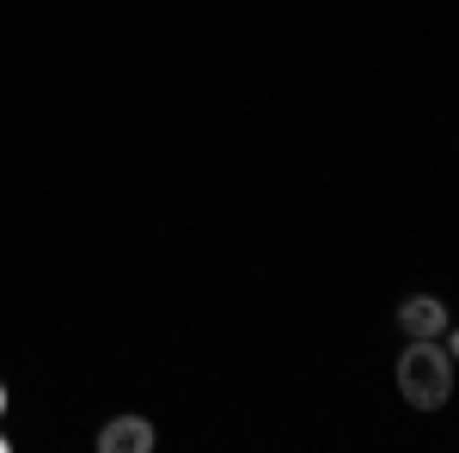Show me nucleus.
I'll return each mask as SVG.
<instances>
[{
  "label": "nucleus",
  "mask_w": 459,
  "mask_h": 453,
  "mask_svg": "<svg viewBox=\"0 0 459 453\" xmlns=\"http://www.w3.org/2000/svg\"><path fill=\"white\" fill-rule=\"evenodd\" d=\"M398 392L417 411H441L454 398V355L441 349V337H411V349L398 355Z\"/></svg>",
  "instance_id": "obj_1"
},
{
  "label": "nucleus",
  "mask_w": 459,
  "mask_h": 453,
  "mask_svg": "<svg viewBox=\"0 0 459 453\" xmlns=\"http://www.w3.org/2000/svg\"><path fill=\"white\" fill-rule=\"evenodd\" d=\"M153 423L147 417H110L99 429V453H153Z\"/></svg>",
  "instance_id": "obj_2"
},
{
  "label": "nucleus",
  "mask_w": 459,
  "mask_h": 453,
  "mask_svg": "<svg viewBox=\"0 0 459 453\" xmlns=\"http://www.w3.org/2000/svg\"><path fill=\"white\" fill-rule=\"evenodd\" d=\"M398 331H404V337H447V307H441L435 294H411V301L398 307Z\"/></svg>",
  "instance_id": "obj_3"
},
{
  "label": "nucleus",
  "mask_w": 459,
  "mask_h": 453,
  "mask_svg": "<svg viewBox=\"0 0 459 453\" xmlns=\"http://www.w3.org/2000/svg\"><path fill=\"white\" fill-rule=\"evenodd\" d=\"M447 355H454V362H459V331H454V337H447Z\"/></svg>",
  "instance_id": "obj_4"
},
{
  "label": "nucleus",
  "mask_w": 459,
  "mask_h": 453,
  "mask_svg": "<svg viewBox=\"0 0 459 453\" xmlns=\"http://www.w3.org/2000/svg\"><path fill=\"white\" fill-rule=\"evenodd\" d=\"M0 417H6V386H0Z\"/></svg>",
  "instance_id": "obj_5"
},
{
  "label": "nucleus",
  "mask_w": 459,
  "mask_h": 453,
  "mask_svg": "<svg viewBox=\"0 0 459 453\" xmlns=\"http://www.w3.org/2000/svg\"><path fill=\"white\" fill-rule=\"evenodd\" d=\"M0 453H6V435H0Z\"/></svg>",
  "instance_id": "obj_6"
}]
</instances>
